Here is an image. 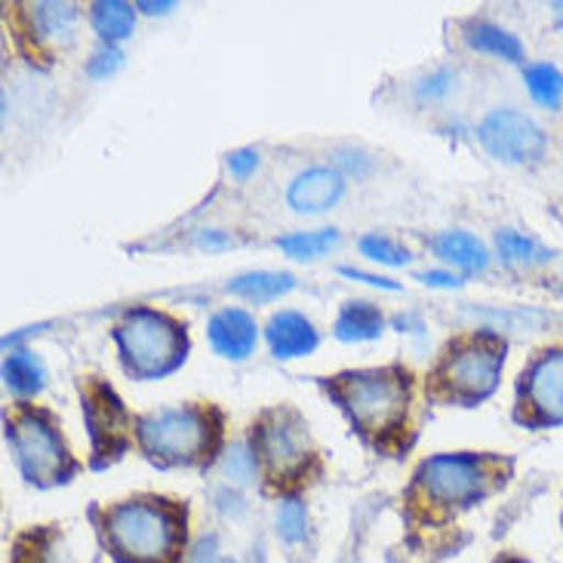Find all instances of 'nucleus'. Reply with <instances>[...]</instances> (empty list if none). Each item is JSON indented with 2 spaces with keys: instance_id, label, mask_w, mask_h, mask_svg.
Wrapping results in <instances>:
<instances>
[{
  "instance_id": "nucleus-14",
  "label": "nucleus",
  "mask_w": 563,
  "mask_h": 563,
  "mask_svg": "<svg viewBox=\"0 0 563 563\" xmlns=\"http://www.w3.org/2000/svg\"><path fill=\"white\" fill-rule=\"evenodd\" d=\"M268 335V345L275 351V357L289 361V357H302L318 349V330L314 323L299 314V311H280L275 318L268 320L265 327Z\"/></svg>"
},
{
  "instance_id": "nucleus-21",
  "label": "nucleus",
  "mask_w": 563,
  "mask_h": 563,
  "mask_svg": "<svg viewBox=\"0 0 563 563\" xmlns=\"http://www.w3.org/2000/svg\"><path fill=\"white\" fill-rule=\"evenodd\" d=\"M77 10L71 3H37L34 7V29L44 41L68 44L75 34Z\"/></svg>"
},
{
  "instance_id": "nucleus-36",
  "label": "nucleus",
  "mask_w": 563,
  "mask_h": 563,
  "mask_svg": "<svg viewBox=\"0 0 563 563\" xmlns=\"http://www.w3.org/2000/svg\"><path fill=\"white\" fill-rule=\"evenodd\" d=\"M554 15H558V22L563 25V3H554Z\"/></svg>"
},
{
  "instance_id": "nucleus-11",
  "label": "nucleus",
  "mask_w": 563,
  "mask_h": 563,
  "mask_svg": "<svg viewBox=\"0 0 563 563\" xmlns=\"http://www.w3.org/2000/svg\"><path fill=\"white\" fill-rule=\"evenodd\" d=\"M520 395L533 426H563V349L536 357L523 373Z\"/></svg>"
},
{
  "instance_id": "nucleus-29",
  "label": "nucleus",
  "mask_w": 563,
  "mask_h": 563,
  "mask_svg": "<svg viewBox=\"0 0 563 563\" xmlns=\"http://www.w3.org/2000/svg\"><path fill=\"white\" fill-rule=\"evenodd\" d=\"M256 164H260V154L253 152V148H241V152L229 154V169L234 173V176H250L253 169H256Z\"/></svg>"
},
{
  "instance_id": "nucleus-15",
  "label": "nucleus",
  "mask_w": 563,
  "mask_h": 563,
  "mask_svg": "<svg viewBox=\"0 0 563 563\" xmlns=\"http://www.w3.org/2000/svg\"><path fill=\"white\" fill-rule=\"evenodd\" d=\"M434 253L443 262L456 265L462 272H484L487 268V246L468 231H443L434 238Z\"/></svg>"
},
{
  "instance_id": "nucleus-27",
  "label": "nucleus",
  "mask_w": 563,
  "mask_h": 563,
  "mask_svg": "<svg viewBox=\"0 0 563 563\" xmlns=\"http://www.w3.org/2000/svg\"><path fill=\"white\" fill-rule=\"evenodd\" d=\"M305 527H308V515L305 505L299 499H287L277 511V533L284 536L287 542H302Z\"/></svg>"
},
{
  "instance_id": "nucleus-30",
  "label": "nucleus",
  "mask_w": 563,
  "mask_h": 563,
  "mask_svg": "<svg viewBox=\"0 0 563 563\" xmlns=\"http://www.w3.org/2000/svg\"><path fill=\"white\" fill-rule=\"evenodd\" d=\"M339 275L351 277V280H364V284H373V287H382V289H400L395 280H388V277L366 275V272H361V268H349V265H342V268H339Z\"/></svg>"
},
{
  "instance_id": "nucleus-19",
  "label": "nucleus",
  "mask_w": 563,
  "mask_h": 563,
  "mask_svg": "<svg viewBox=\"0 0 563 563\" xmlns=\"http://www.w3.org/2000/svg\"><path fill=\"white\" fill-rule=\"evenodd\" d=\"M296 287V280L287 272H250V275L234 277L229 289L234 296H244L250 302H272Z\"/></svg>"
},
{
  "instance_id": "nucleus-13",
  "label": "nucleus",
  "mask_w": 563,
  "mask_h": 563,
  "mask_svg": "<svg viewBox=\"0 0 563 563\" xmlns=\"http://www.w3.org/2000/svg\"><path fill=\"white\" fill-rule=\"evenodd\" d=\"M207 333H210L213 349L222 357H229V361H244V357H250L253 349H256V339H260L256 320L250 318L246 311H241V308H222L219 314L210 318Z\"/></svg>"
},
{
  "instance_id": "nucleus-6",
  "label": "nucleus",
  "mask_w": 563,
  "mask_h": 563,
  "mask_svg": "<svg viewBox=\"0 0 563 563\" xmlns=\"http://www.w3.org/2000/svg\"><path fill=\"white\" fill-rule=\"evenodd\" d=\"M7 438L13 443L15 462H19L22 474L37 487L65 484L77 472L75 456L68 453L49 412L19 407L7 419Z\"/></svg>"
},
{
  "instance_id": "nucleus-37",
  "label": "nucleus",
  "mask_w": 563,
  "mask_h": 563,
  "mask_svg": "<svg viewBox=\"0 0 563 563\" xmlns=\"http://www.w3.org/2000/svg\"><path fill=\"white\" fill-rule=\"evenodd\" d=\"M222 563H231V561H222Z\"/></svg>"
},
{
  "instance_id": "nucleus-7",
  "label": "nucleus",
  "mask_w": 563,
  "mask_h": 563,
  "mask_svg": "<svg viewBox=\"0 0 563 563\" xmlns=\"http://www.w3.org/2000/svg\"><path fill=\"white\" fill-rule=\"evenodd\" d=\"M499 462L474 453H446L422 462L416 484L434 505H468L499 484Z\"/></svg>"
},
{
  "instance_id": "nucleus-5",
  "label": "nucleus",
  "mask_w": 563,
  "mask_h": 563,
  "mask_svg": "<svg viewBox=\"0 0 563 563\" xmlns=\"http://www.w3.org/2000/svg\"><path fill=\"white\" fill-rule=\"evenodd\" d=\"M123 369L139 382L164 379L188 357L185 323L154 308H133L114 327Z\"/></svg>"
},
{
  "instance_id": "nucleus-10",
  "label": "nucleus",
  "mask_w": 563,
  "mask_h": 563,
  "mask_svg": "<svg viewBox=\"0 0 563 563\" xmlns=\"http://www.w3.org/2000/svg\"><path fill=\"white\" fill-rule=\"evenodd\" d=\"M477 139L484 142L496 161L503 164H536L545 154L542 126L515 108H496L477 126Z\"/></svg>"
},
{
  "instance_id": "nucleus-17",
  "label": "nucleus",
  "mask_w": 563,
  "mask_h": 563,
  "mask_svg": "<svg viewBox=\"0 0 563 563\" xmlns=\"http://www.w3.org/2000/svg\"><path fill=\"white\" fill-rule=\"evenodd\" d=\"M90 22L106 44H118V41L133 34L136 10L123 0H99L90 7Z\"/></svg>"
},
{
  "instance_id": "nucleus-3",
  "label": "nucleus",
  "mask_w": 563,
  "mask_h": 563,
  "mask_svg": "<svg viewBox=\"0 0 563 563\" xmlns=\"http://www.w3.org/2000/svg\"><path fill=\"white\" fill-rule=\"evenodd\" d=\"M142 453L164 465H203L222 441V416L213 407H169L142 416L136 426Z\"/></svg>"
},
{
  "instance_id": "nucleus-20",
  "label": "nucleus",
  "mask_w": 563,
  "mask_h": 563,
  "mask_svg": "<svg viewBox=\"0 0 563 563\" xmlns=\"http://www.w3.org/2000/svg\"><path fill=\"white\" fill-rule=\"evenodd\" d=\"M465 41L477 53H489V56H499L505 62H520L523 59V44L511 31L499 29V25H489V22H477L468 29Z\"/></svg>"
},
{
  "instance_id": "nucleus-4",
  "label": "nucleus",
  "mask_w": 563,
  "mask_h": 563,
  "mask_svg": "<svg viewBox=\"0 0 563 563\" xmlns=\"http://www.w3.org/2000/svg\"><path fill=\"white\" fill-rule=\"evenodd\" d=\"M505 364V342L496 333H472L450 342L431 373L428 391L441 404L474 407L487 400Z\"/></svg>"
},
{
  "instance_id": "nucleus-35",
  "label": "nucleus",
  "mask_w": 563,
  "mask_h": 563,
  "mask_svg": "<svg viewBox=\"0 0 563 563\" xmlns=\"http://www.w3.org/2000/svg\"><path fill=\"white\" fill-rule=\"evenodd\" d=\"M139 10L148 15L169 13V10H173V3H169V0H164V3H148V0H142V3H139Z\"/></svg>"
},
{
  "instance_id": "nucleus-24",
  "label": "nucleus",
  "mask_w": 563,
  "mask_h": 563,
  "mask_svg": "<svg viewBox=\"0 0 563 563\" xmlns=\"http://www.w3.org/2000/svg\"><path fill=\"white\" fill-rule=\"evenodd\" d=\"M496 241H499V253H503L508 262L536 265V262H549L551 256L549 250H542L533 238H527V234H520V231L515 229H503L496 234Z\"/></svg>"
},
{
  "instance_id": "nucleus-23",
  "label": "nucleus",
  "mask_w": 563,
  "mask_h": 563,
  "mask_svg": "<svg viewBox=\"0 0 563 563\" xmlns=\"http://www.w3.org/2000/svg\"><path fill=\"white\" fill-rule=\"evenodd\" d=\"M527 90L533 96L539 106L561 108L563 102V75L561 68H554L551 62H536L527 68Z\"/></svg>"
},
{
  "instance_id": "nucleus-25",
  "label": "nucleus",
  "mask_w": 563,
  "mask_h": 563,
  "mask_svg": "<svg viewBox=\"0 0 563 563\" xmlns=\"http://www.w3.org/2000/svg\"><path fill=\"white\" fill-rule=\"evenodd\" d=\"M361 253H364L366 260L382 262V265H395V268L410 262V253L404 246H397L395 241H388L382 234H366V238H361Z\"/></svg>"
},
{
  "instance_id": "nucleus-34",
  "label": "nucleus",
  "mask_w": 563,
  "mask_h": 563,
  "mask_svg": "<svg viewBox=\"0 0 563 563\" xmlns=\"http://www.w3.org/2000/svg\"><path fill=\"white\" fill-rule=\"evenodd\" d=\"M450 80H453V77L446 75V71H441V75H434V77H428L426 87H422V96H441V92L450 87Z\"/></svg>"
},
{
  "instance_id": "nucleus-33",
  "label": "nucleus",
  "mask_w": 563,
  "mask_h": 563,
  "mask_svg": "<svg viewBox=\"0 0 563 563\" xmlns=\"http://www.w3.org/2000/svg\"><path fill=\"white\" fill-rule=\"evenodd\" d=\"M419 280L428 287H459V277L450 272H426V275H419Z\"/></svg>"
},
{
  "instance_id": "nucleus-9",
  "label": "nucleus",
  "mask_w": 563,
  "mask_h": 563,
  "mask_svg": "<svg viewBox=\"0 0 563 563\" xmlns=\"http://www.w3.org/2000/svg\"><path fill=\"white\" fill-rule=\"evenodd\" d=\"M80 400L87 412V428L92 441V462L102 468L108 462L121 459L133 441V419L114 395V388L102 379H87L80 385Z\"/></svg>"
},
{
  "instance_id": "nucleus-16",
  "label": "nucleus",
  "mask_w": 563,
  "mask_h": 563,
  "mask_svg": "<svg viewBox=\"0 0 563 563\" xmlns=\"http://www.w3.org/2000/svg\"><path fill=\"white\" fill-rule=\"evenodd\" d=\"M385 330L382 311L373 302H349L335 318V335L342 342H369Z\"/></svg>"
},
{
  "instance_id": "nucleus-8",
  "label": "nucleus",
  "mask_w": 563,
  "mask_h": 563,
  "mask_svg": "<svg viewBox=\"0 0 563 563\" xmlns=\"http://www.w3.org/2000/svg\"><path fill=\"white\" fill-rule=\"evenodd\" d=\"M302 416L287 407L262 412V419L253 426V453L265 462V468L277 484L299 481L311 462V441L305 431Z\"/></svg>"
},
{
  "instance_id": "nucleus-32",
  "label": "nucleus",
  "mask_w": 563,
  "mask_h": 563,
  "mask_svg": "<svg viewBox=\"0 0 563 563\" xmlns=\"http://www.w3.org/2000/svg\"><path fill=\"white\" fill-rule=\"evenodd\" d=\"M198 246H203V250H225V246H231V238L222 234V231H200Z\"/></svg>"
},
{
  "instance_id": "nucleus-2",
  "label": "nucleus",
  "mask_w": 563,
  "mask_h": 563,
  "mask_svg": "<svg viewBox=\"0 0 563 563\" xmlns=\"http://www.w3.org/2000/svg\"><path fill=\"white\" fill-rule=\"evenodd\" d=\"M106 539L121 563H176L185 542V508L167 499L111 505Z\"/></svg>"
},
{
  "instance_id": "nucleus-31",
  "label": "nucleus",
  "mask_w": 563,
  "mask_h": 563,
  "mask_svg": "<svg viewBox=\"0 0 563 563\" xmlns=\"http://www.w3.org/2000/svg\"><path fill=\"white\" fill-rule=\"evenodd\" d=\"M188 563H216V536H203L195 551H191V561Z\"/></svg>"
},
{
  "instance_id": "nucleus-18",
  "label": "nucleus",
  "mask_w": 563,
  "mask_h": 563,
  "mask_svg": "<svg viewBox=\"0 0 563 563\" xmlns=\"http://www.w3.org/2000/svg\"><path fill=\"white\" fill-rule=\"evenodd\" d=\"M3 382L15 395H37L46 385V369L37 354L31 351H13L3 361Z\"/></svg>"
},
{
  "instance_id": "nucleus-22",
  "label": "nucleus",
  "mask_w": 563,
  "mask_h": 563,
  "mask_svg": "<svg viewBox=\"0 0 563 563\" xmlns=\"http://www.w3.org/2000/svg\"><path fill=\"white\" fill-rule=\"evenodd\" d=\"M339 244V231L320 229V231H296V234H284L277 246L287 253L289 260H318L327 250Z\"/></svg>"
},
{
  "instance_id": "nucleus-28",
  "label": "nucleus",
  "mask_w": 563,
  "mask_h": 563,
  "mask_svg": "<svg viewBox=\"0 0 563 563\" xmlns=\"http://www.w3.org/2000/svg\"><path fill=\"white\" fill-rule=\"evenodd\" d=\"M123 65V53L114 44H102L96 53H92V59L87 62V75L90 77H108L114 75L118 68Z\"/></svg>"
},
{
  "instance_id": "nucleus-12",
  "label": "nucleus",
  "mask_w": 563,
  "mask_h": 563,
  "mask_svg": "<svg viewBox=\"0 0 563 563\" xmlns=\"http://www.w3.org/2000/svg\"><path fill=\"white\" fill-rule=\"evenodd\" d=\"M342 191H345V183L339 169L311 167L289 183L287 203L296 213H323L342 198Z\"/></svg>"
},
{
  "instance_id": "nucleus-26",
  "label": "nucleus",
  "mask_w": 563,
  "mask_h": 563,
  "mask_svg": "<svg viewBox=\"0 0 563 563\" xmlns=\"http://www.w3.org/2000/svg\"><path fill=\"white\" fill-rule=\"evenodd\" d=\"M222 474L234 484H250L256 477V453H250L246 446L234 443L222 459Z\"/></svg>"
},
{
  "instance_id": "nucleus-1",
  "label": "nucleus",
  "mask_w": 563,
  "mask_h": 563,
  "mask_svg": "<svg viewBox=\"0 0 563 563\" xmlns=\"http://www.w3.org/2000/svg\"><path fill=\"white\" fill-rule=\"evenodd\" d=\"M323 385L345 410L351 426L376 446H385L400 434V428H407L412 404V382L407 369L400 366L354 369V373H339Z\"/></svg>"
}]
</instances>
